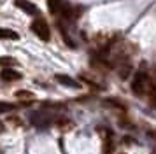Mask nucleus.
Listing matches in <instances>:
<instances>
[{
	"instance_id": "obj_3",
	"label": "nucleus",
	"mask_w": 156,
	"mask_h": 154,
	"mask_svg": "<svg viewBox=\"0 0 156 154\" xmlns=\"http://www.w3.org/2000/svg\"><path fill=\"white\" fill-rule=\"evenodd\" d=\"M55 79H56L60 84H63V86H67V88H72V89H79V88H81V84H79L77 81H74L70 75H65V74H56V75H55Z\"/></svg>"
},
{
	"instance_id": "obj_11",
	"label": "nucleus",
	"mask_w": 156,
	"mask_h": 154,
	"mask_svg": "<svg viewBox=\"0 0 156 154\" xmlns=\"http://www.w3.org/2000/svg\"><path fill=\"white\" fill-rule=\"evenodd\" d=\"M14 109V105L12 103H5V102H0V112H9Z\"/></svg>"
},
{
	"instance_id": "obj_5",
	"label": "nucleus",
	"mask_w": 156,
	"mask_h": 154,
	"mask_svg": "<svg viewBox=\"0 0 156 154\" xmlns=\"http://www.w3.org/2000/svg\"><path fill=\"white\" fill-rule=\"evenodd\" d=\"M16 7H20V9H23L27 14H32V16H35L39 11H37V7L32 4V2H28V0H14Z\"/></svg>"
},
{
	"instance_id": "obj_12",
	"label": "nucleus",
	"mask_w": 156,
	"mask_h": 154,
	"mask_svg": "<svg viewBox=\"0 0 156 154\" xmlns=\"http://www.w3.org/2000/svg\"><path fill=\"white\" fill-rule=\"evenodd\" d=\"M16 96L18 98H32V93H30V91H18Z\"/></svg>"
},
{
	"instance_id": "obj_7",
	"label": "nucleus",
	"mask_w": 156,
	"mask_h": 154,
	"mask_svg": "<svg viewBox=\"0 0 156 154\" xmlns=\"http://www.w3.org/2000/svg\"><path fill=\"white\" fill-rule=\"evenodd\" d=\"M48 5H49V11L53 14H60V12H63L65 2L63 0H48Z\"/></svg>"
},
{
	"instance_id": "obj_4",
	"label": "nucleus",
	"mask_w": 156,
	"mask_h": 154,
	"mask_svg": "<svg viewBox=\"0 0 156 154\" xmlns=\"http://www.w3.org/2000/svg\"><path fill=\"white\" fill-rule=\"evenodd\" d=\"M0 79L2 81H7V82H11V81H20L21 79V74L16 72L14 68H4L0 72Z\"/></svg>"
},
{
	"instance_id": "obj_1",
	"label": "nucleus",
	"mask_w": 156,
	"mask_h": 154,
	"mask_svg": "<svg viewBox=\"0 0 156 154\" xmlns=\"http://www.w3.org/2000/svg\"><path fill=\"white\" fill-rule=\"evenodd\" d=\"M151 86H153V81H151V77L147 75L146 70H140L135 74L133 81H132V91L137 96H147Z\"/></svg>"
},
{
	"instance_id": "obj_8",
	"label": "nucleus",
	"mask_w": 156,
	"mask_h": 154,
	"mask_svg": "<svg viewBox=\"0 0 156 154\" xmlns=\"http://www.w3.org/2000/svg\"><path fill=\"white\" fill-rule=\"evenodd\" d=\"M0 39H4V40H18V39H20V35L16 33L14 30L0 28Z\"/></svg>"
},
{
	"instance_id": "obj_13",
	"label": "nucleus",
	"mask_w": 156,
	"mask_h": 154,
	"mask_svg": "<svg viewBox=\"0 0 156 154\" xmlns=\"http://www.w3.org/2000/svg\"><path fill=\"white\" fill-rule=\"evenodd\" d=\"M4 131V126H2V123H0V133Z\"/></svg>"
},
{
	"instance_id": "obj_6",
	"label": "nucleus",
	"mask_w": 156,
	"mask_h": 154,
	"mask_svg": "<svg viewBox=\"0 0 156 154\" xmlns=\"http://www.w3.org/2000/svg\"><path fill=\"white\" fill-rule=\"evenodd\" d=\"M32 123L35 126H48L51 123V119L42 112H35V114H32Z\"/></svg>"
},
{
	"instance_id": "obj_2",
	"label": "nucleus",
	"mask_w": 156,
	"mask_h": 154,
	"mask_svg": "<svg viewBox=\"0 0 156 154\" xmlns=\"http://www.w3.org/2000/svg\"><path fill=\"white\" fill-rule=\"evenodd\" d=\"M32 32L39 37V39H42V40H49L51 37V30H49V25L42 19V18H39L32 23Z\"/></svg>"
},
{
	"instance_id": "obj_9",
	"label": "nucleus",
	"mask_w": 156,
	"mask_h": 154,
	"mask_svg": "<svg viewBox=\"0 0 156 154\" xmlns=\"http://www.w3.org/2000/svg\"><path fill=\"white\" fill-rule=\"evenodd\" d=\"M16 60L11 58V56H2L0 58V67H5V68H11V65H16Z\"/></svg>"
},
{
	"instance_id": "obj_10",
	"label": "nucleus",
	"mask_w": 156,
	"mask_h": 154,
	"mask_svg": "<svg viewBox=\"0 0 156 154\" xmlns=\"http://www.w3.org/2000/svg\"><path fill=\"white\" fill-rule=\"evenodd\" d=\"M147 100L153 107H156V84L154 82H153V86H151V89L147 93Z\"/></svg>"
}]
</instances>
